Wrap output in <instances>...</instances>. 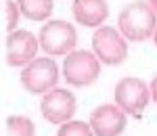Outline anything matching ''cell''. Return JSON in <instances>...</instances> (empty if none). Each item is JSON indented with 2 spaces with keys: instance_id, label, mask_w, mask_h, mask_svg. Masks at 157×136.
<instances>
[{
  "instance_id": "cell-2",
  "label": "cell",
  "mask_w": 157,
  "mask_h": 136,
  "mask_svg": "<svg viewBox=\"0 0 157 136\" xmlns=\"http://www.w3.org/2000/svg\"><path fill=\"white\" fill-rule=\"evenodd\" d=\"M101 75V59L94 50H73L65 55L63 77L73 88H86L94 84Z\"/></svg>"
},
{
  "instance_id": "cell-10",
  "label": "cell",
  "mask_w": 157,
  "mask_h": 136,
  "mask_svg": "<svg viewBox=\"0 0 157 136\" xmlns=\"http://www.w3.org/2000/svg\"><path fill=\"white\" fill-rule=\"evenodd\" d=\"M73 19L84 27H101L109 17L107 0H73Z\"/></svg>"
},
{
  "instance_id": "cell-6",
  "label": "cell",
  "mask_w": 157,
  "mask_h": 136,
  "mask_svg": "<svg viewBox=\"0 0 157 136\" xmlns=\"http://www.w3.org/2000/svg\"><path fill=\"white\" fill-rule=\"evenodd\" d=\"M92 50L103 65H121L128 59V40L120 29L101 25L92 36Z\"/></svg>"
},
{
  "instance_id": "cell-4",
  "label": "cell",
  "mask_w": 157,
  "mask_h": 136,
  "mask_svg": "<svg viewBox=\"0 0 157 136\" xmlns=\"http://www.w3.org/2000/svg\"><path fill=\"white\" fill-rule=\"evenodd\" d=\"M59 82V65L52 57H36L21 69V86L32 94H46Z\"/></svg>"
},
{
  "instance_id": "cell-17",
  "label": "cell",
  "mask_w": 157,
  "mask_h": 136,
  "mask_svg": "<svg viewBox=\"0 0 157 136\" xmlns=\"http://www.w3.org/2000/svg\"><path fill=\"white\" fill-rule=\"evenodd\" d=\"M153 42H155V46H157V29H155V36H153Z\"/></svg>"
},
{
  "instance_id": "cell-13",
  "label": "cell",
  "mask_w": 157,
  "mask_h": 136,
  "mask_svg": "<svg viewBox=\"0 0 157 136\" xmlns=\"http://www.w3.org/2000/svg\"><path fill=\"white\" fill-rule=\"evenodd\" d=\"M57 136H94V130L90 122H78V119H69L65 124H61Z\"/></svg>"
},
{
  "instance_id": "cell-7",
  "label": "cell",
  "mask_w": 157,
  "mask_h": 136,
  "mask_svg": "<svg viewBox=\"0 0 157 136\" xmlns=\"http://www.w3.org/2000/svg\"><path fill=\"white\" fill-rule=\"evenodd\" d=\"M75 109H78L75 96L67 88H52L50 92L42 94V100H40V113L50 124L61 126L69 122L75 115Z\"/></svg>"
},
{
  "instance_id": "cell-16",
  "label": "cell",
  "mask_w": 157,
  "mask_h": 136,
  "mask_svg": "<svg viewBox=\"0 0 157 136\" xmlns=\"http://www.w3.org/2000/svg\"><path fill=\"white\" fill-rule=\"evenodd\" d=\"M149 4H151V6L155 9V13H157V0H149Z\"/></svg>"
},
{
  "instance_id": "cell-12",
  "label": "cell",
  "mask_w": 157,
  "mask_h": 136,
  "mask_svg": "<svg viewBox=\"0 0 157 136\" xmlns=\"http://www.w3.org/2000/svg\"><path fill=\"white\" fill-rule=\"evenodd\" d=\"M6 136H36V126L25 115L6 117Z\"/></svg>"
},
{
  "instance_id": "cell-1",
  "label": "cell",
  "mask_w": 157,
  "mask_h": 136,
  "mask_svg": "<svg viewBox=\"0 0 157 136\" xmlns=\"http://www.w3.org/2000/svg\"><path fill=\"white\" fill-rule=\"evenodd\" d=\"M117 27L130 42H145L155 36L157 29V13L149 4V0H134L124 6L117 17Z\"/></svg>"
},
{
  "instance_id": "cell-5",
  "label": "cell",
  "mask_w": 157,
  "mask_h": 136,
  "mask_svg": "<svg viewBox=\"0 0 157 136\" xmlns=\"http://www.w3.org/2000/svg\"><path fill=\"white\" fill-rule=\"evenodd\" d=\"M113 96H115V103L120 105L128 115H143V111L147 109V105L151 103V86L147 84L145 80L140 77H121L120 82L115 84V90H113Z\"/></svg>"
},
{
  "instance_id": "cell-11",
  "label": "cell",
  "mask_w": 157,
  "mask_h": 136,
  "mask_svg": "<svg viewBox=\"0 0 157 136\" xmlns=\"http://www.w3.org/2000/svg\"><path fill=\"white\" fill-rule=\"evenodd\" d=\"M25 19L29 21H46L52 15V0H17Z\"/></svg>"
},
{
  "instance_id": "cell-9",
  "label": "cell",
  "mask_w": 157,
  "mask_h": 136,
  "mask_svg": "<svg viewBox=\"0 0 157 136\" xmlns=\"http://www.w3.org/2000/svg\"><path fill=\"white\" fill-rule=\"evenodd\" d=\"M90 126L94 136H121L128 126V113L117 103H105L90 113Z\"/></svg>"
},
{
  "instance_id": "cell-15",
  "label": "cell",
  "mask_w": 157,
  "mask_h": 136,
  "mask_svg": "<svg viewBox=\"0 0 157 136\" xmlns=\"http://www.w3.org/2000/svg\"><path fill=\"white\" fill-rule=\"evenodd\" d=\"M151 99H153V103L157 105V75L151 80Z\"/></svg>"
},
{
  "instance_id": "cell-14",
  "label": "cell",
  "mask_w": 157,
  "mask_h": 136,
  "mask_svg": "<svg viewBox=\"0 0 157 136\" xmlns=\"http://www.w3.org/2000/svg\"><path fill=\"white\" fill-rule=\"evenodd\" d=\"M21 15H23V13L19 9V2H15V0H4V17H6L4 27H6V32H15V29H17V23H19Z\"/></svg>"
},
{
  "instance_id": "cell-8",
  "label": "cell",
  "mask_w": 157,
  "mask_h": 136,
  "mask_svg": "<svg viewBox=\"0 0 157 136\" xmlns=\"http://www.w3.org/2000/svg\"><path fill=\"white\" fill-rule=\"evenodd\" d=\"M4 48H6V63L11 67H25L27 63L36 59L40 40L27 29H15L9 32Z\"/></svg>"
},
{
  "instance_id": "cell-3",
  "label": "cell",
  "mask_w": 157,
  "mask_h": 136,
  "mask_svg": "<svg viewBox=\"0 0 157 136\" xmlns=\"http://www.w3.org/2000/svg\"><path fill=\"white\" fill-rule=\"evenodd\" d=\"M38 40H40V48L48 57H61V55H69L75 50L78 32L69 21L50 19L38 32Z\"/></svg>"
}]
</instances>
